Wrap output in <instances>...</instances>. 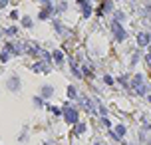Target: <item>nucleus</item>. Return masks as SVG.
Here are the masks:
<instances>
[{
	"label": "nucleus",
	"instance_id": "nucleus-18",
	"mask_svg": "<svg viewBox=\"0 0 151 145\" xmlns=\"http://www.w3.org/2000/svg\"><path fill=\"white\" fill-rule=\"evenodd\" d=\"M147 64H149V68H151V46H149V54H147Z\"/></svg>",
	"mask_w": 151,
	"mask_h": 145
},
{
	"label": "nucleus",
	"instance_id": "nucleus-19",
	"mask_svg": "<svg viewBox=\"0 0 151 145\" xmlns=\"http://www.w3.org/2000/svg\"><path fill=\"white\" fill-rule=\"evenodd\" d=\"M8 4V0H0V6H6Z\"/></svg>",
	"mask_w": 151,
	"mask_h": 145
},
{
	"label": "nucleus",
	"instance_id": "nucleus-16",
	"mask_svg": "<svg viewBox=\"0 0 151 145\" xmlns=\"http://www.w3.org/2000/svg\"><path fill=\"white\" fill-rule=\"evenodd\" d=\"M103 82H106L108 86H111V84H113V78H111V76H106V78H103Z\"/></svg>",
	"mask_w": 151,
	"mask_h": 145
},
{
	"label": "nucleus",
	"instance_id": "nucleus-4",
	"mask_svg": "<svg viewBox=\"0 0 151 145\" xmlns=\"http://www.w3.org/2000/svg\"><path fill=\"white\" fill-rule=\"evenodd\" d=\"M12 52H14V44H6L4 50L0 52V62H6V60L12 56Z\"/></svg>",
	"mask_w": 151,
	"mask_h": 145
},
{
	"label": "nucleus",
	"instance_id": "nucleus-17",
	"mask_svg": "<svg viewBox=\"0 0 151 145\" xmlns=\"http://www.w3.org/2000/svg\"><path fill=\"white\" fill-rule=\"evenodd\" d=\"M84 74H86V76H92V68L86 66V68H84Z\"/></svg>",
	"mask_w": 151,
	"mask_h": 145
},
{
	"label": "nucleus",
	"instance_id": "nucleus-3",
	"mask_svg": "<svg viewBox=\"0 0 151 145\" xmlns=\"http://www.w3.org/2000/svg\"><path fill=\"white\" fill-rule=\"evenodd\" d=\"M111 32H113V38H115L117 42H123V40H125V36H127L125 30L121 28V24H119L117 20H113V22H111Z\"/></svg>",
	"mask_w": 151,
	"mask_h": 145
},
{
	"label": "nucleus",
	"instance_id": "nucleus-5",
	"mask_svg": "<svg viewBox=\"0 0 151 145\" xmlns=\"http://www.w3.org/2000/svg\"><path fill=\"white\" fill-rule=\"evenodd\" d=\"M149 40H151V34H147V32H139L137 34V44L139 46H147Z\"/></svg>",
	"mask_w": 151,
	"mask_h": 145
},
{
	"label": "nucleus",
	"instance_id": "nucleus-13",
	"mask_svg": "<svg viewBox=\"0 0 151 145\" xmlns=\"http://www.w3.org/2000/svg\"><path fill=\"white\" fill-rule=\"evenodd\" d=\"M52 91H54V89L50 88V86H44V89H42V93L46 96V98H48V96H52Z\"/></svg>",
	"mask_w": 151,
	"mask_h": 145
},
{
	"label": "nucleus",
	"instance_id": "nucleus-6",
	"mask_svg": "<svg viewBox=\"0 0 151 145\" xmlns=\"http://www.w3.org/2000/svg\"><path fill=\"white\" fill-rule=\"evenodd\" d=\"M32 70H34V72H38V74H48V72H50V68H48L46 62H38V64H34Z\"/></svg>",
	"mask_w": 151,
	"mask_h": 145
},
{
	"label": "nucleus",
	"instance_id": "nucleus-12",
	"mask_svg": "<svg viewBox=\"0 0 151 145\" xmlns=\"http://www.w3.org/2000/svg\"><path fill=\"white\" fill-rule=\"evenodd\" d=\"M68 96H70L72 100H74L76 96H78V91H76V88H74V86H70V88H68Z\"/></svg>",
	"mask_w": 151,
	"mask_h": 145
},
{
	"label": "nucleus",
	"instance_id": "nucleus-14",
	"mask_svg": "<svg viewBox=\"0 0 151 145\" xmlns=\"http://www.w3.org/2000/svg\"><path fill=\"white\" fill-rule=\"evenodd\" d=\"M22 24H24L26 28H32V18H28V16H26V18L22 20Z\"/></svg>",
	"mask_w": 151,
	"mask_h": 145
},
{
	"label": "nucleus",
	"instance_id": "nucleus-7",
	"mask_svg": "<svg viewBox=\"0 0 151 145\" xmlns=\"http://www.w3.org/2000/svg\"><path fill=\"white\" fill-rule=\"evenodd\" d=\"M82 14H84V18H89V14H92V4L89 2H82Z\"/></svg>",
	"mask_w": 151,
	"mask_h": 145
},
{
	"label": "nucleus",
	"instance_id": "nucleus-15",
	"mask_svg": "<svg viewBox=\"0 0 151 145\" xmlns=\"http://www.w3.org/2000/svg\"><path fill=\"white\" fill-rule=\"evenodd\" d=\"M18 32V30H16V28H14V26H12V28H8V30H6V34H8V36H14V34Z\"/></svg>",
	"mask_w": 151,
	"mask_h": 145
},
{
	"label": "nucleus",
	"instance_id": "nucleus-20",
	"mask_svg": "<svg viewBox=\"0 0 151 145\" xmlns=\"http://www.w3.org/2000/svg\"><path fill=\"white\" fill-rule=\"evenodd\" d=\"M78 2H80V4H82V2H86V0H78Z\"/></svg>",
	"mask_w": 151,
	"mask_h": 145
},
{
	"label": "nucleus",
	"instance_id": "nucleus-11",
	"mask_svg": "<svg viewBox=\"0 0 151 145\" xmlns=\"http://www.w3.org/2000/svg\"><path fill=\"white\" fill-rule=\"evenodd\" d=\"M84 131H86V125H84V123H78V125H76V133L82 135Z\"/></svg>",
	"mask_w": 151,
	"mask_h": 145
},
{
	"label": "nucleus",
	"instance_id": "nucleus-1",
	"mask_svg": "<svg viewBox=\"0 0 151 145\" xmlns=\"http://www.w3.org/2000/svg\"><path fill=\"white\" fill-rule=\"evenodd\" d=\"M133 89H135V93H139V96H145L147 93V86H145V82H143V76L137 74L135 78H133Z\"/></svg>",
	"mask_w": 151,
	"mask_h": 145
},
{
	"label": "nucleus",
	"instance_id": "nucleus-8",
	"mask_svg": "<svg viewBox=\"0 0 151 145\" xmlns=\"http://www.w3.org/2000/svg\"><path fill=\"white\" fill-rule=\"evenodd\" d=\"M113 133H115V137H117V139H121V137L125 135V125H117V127L113 129Z\"/></svg>",
	"mask_w": 151,
	"mask_h": 145
},
{
	"label": "nucleus",
	"instance_id": "nucleus-2",
	"mask_svg": "<svg viewBox=\"0 0 151 145\" xmlns=\"http://www.w3.org/2000/svg\"><path fill=\"white\" fill-rule=\"evenodd\" d=\"M64 119H66V123H70V125L78 123V109H74L72 105H66L64 107Z\"/></svg>",
	"mask_w": 151,
	"mask_h": 145
},
{
	"label": "nucleus",
	"instance_id": "nucleus-10",
	"mask_svg": "<svg viewBox=\"0 0 151 145\" xmlns=\"http://www.w3.org/2000/svg\"><path fill=\"white\" fill-rule=\"evenodd\" d=\"M54 60L58 62V64H62V62H64V54H62L60 50H56V52H54Z\"/></svg>",
	"mask_w": 151,
	"mask_h": 145
},
{
	"label": "nucleus",
	"instance_id": "nucleus-9",
	"mask_svg": "<svg viewBox=\"0 0 151 145\" xmlns=\"http://www.w3.org/2000/svg\"><path fill=\"white\" fill-rule=\"evenodd\" d=\"M8 86H10V89H12V91H16V89H18V86H20V79H18V78H10Z\"/></svg>",
	"mask_w": 151,
	"mask_h": 145
}]
</instances>
